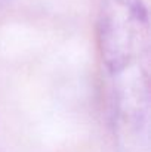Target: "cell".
<instances>
[{
  "mask_svg": "<svg viewBox=\"0 0 151 152\" xmlns=\"http://www.w3.org/2000/svg\"><path fill=\"white\" fill-rule=\"evenodd\" d=\"M7 1H12V0H0V4L1 3H7Z\"/></svg>",
  "mask_w": 151,
  "mask_h": 152,
  "instance_id": "6da1fadb",
  "label": "cell"
}]
</instances>
